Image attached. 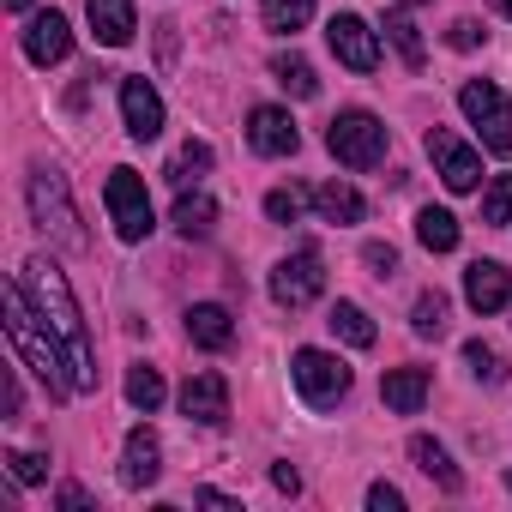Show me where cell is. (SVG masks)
<instances>
[{
  "mask_svg": "<svg viewBox=\"0 0 512 512\" xmlns=\"http://www.w3.org/2000/svg\"><path fill=\"white\" fill-rule=\"evenodd\" d=\"M163 398H169V386H163V374H157V368H145V362H139V368H133V374H127V404H133V410H145V416H151V410H157V404H163Z\"/></svg>",
  "mask_w": 512,
  "mask_h": 512,
  "instance_id": "27",
  "label": "cell"
},
{
  "mask_svg": "<svg viewBox=\"0 0 512 512\" xmlns=\"http://www.w3.org/2000/svg\"><path fill=\"white\" fill-rule=\"evenodd\" d=\"M0 308H7V338H13V350H19V362L43 380V392L61 404V398H73L79 386H73V362H67V350H61V338L49 332V320L37 314V302L25 296V284L13 278L7 284V296H0Z\"/></svg>",
  "mask_w": 512,
  "mask_h": 512,
  "instance_id": "2",
  "label": "cell"
},
{
  "mask_svg": "<svg viewBox=\"0 0 512 512\" xmlns=\"http://www.w3.org/2000/svg\"><path fill=\"white\" fill-rule=\"evenodd\" d=\"M326 151H332L344 169H374V163H386V121L368 115V109H344V115L326 127Z\"/></svg>",
  "mask_w": 512,
  "mask_h": 512,
  "instance_id": "4",
  "label": "cell"
},
{
  "mask_svg": "<svg viewBox=\"0 0 512 512\" xmlns=\"http://www.w3.org/2000/svg\"><path fill=\"white\" fill-rule=\"evenodd\" d=\"M458 109H464V121L482 133V151L512 157V103H506V91H500V85L470 79V85L458 91Z\"/></svg>",
  "mask_w": 512,
  "mask_h": 512,
  "instance_id": "6",
  "label": "cell"
},
{
  "mask_svg": "<svg viewBox=\"0 0 512 512\" xmlns=\"http://www.w3.org/2000/svg\"><path fill=\"white\" fill-rule=\"evenodd\" d=\"M410 458H416V470H422V476H434L446 494H458V488H464V476L452 470V458H446V446H440V440L416 434V440H410Z\"/></svg>",
  "mask_w": 512,
  "mask_h": 512,
  "instance_id": "21",
  "label": "cell"
},
{
  "mask_svg": "<svg viewBox=\"0 0 512 512\" xmlns=\"http://www.w3.org/2000/svg\"><path fill=\"white\" fill-rule=\"evenodd\" d=\"M506 488H512V470H506Z\"/></svg>",
  "mask_w": 512,
  "mask_h": 512,
  "instance_id": "45",
  "label": "cell"
},
{
  "mask_svg": "<svg viewBox=\"0 0 512 512\" xmlns=\"http://www.w3.org/2000/svg\"><path fill=\"white\" fill-rule=\"evenodd\" d=\"M428 157H434V175H440L452 193H470V187L482 181V157H476L452 127H434V133H428Z\"/></svg>",
  "mask_w": 512,
  "mask_h": 512,
  "instance_id": "9",
  "label": "cell"
},
{
  "mask_svg": "<svg viewBox=\"0 0 512 512\" xmlns=\"http://www.w3.org/2000/svg\"><path fill=\"white\" fill-rule=\"evenodd\" d=\"M211 223H217L211 193H187V187H181V199H175V229H181L187 241H199V235H211Z\"/></svg>",
  "mask_w": 512,
  "mask_h": 512,
  "instance_id": "22",
  "label": "cell"
},
{
  "mask_svg": "<svg viewBox=\"0 0 512 512\" xmlns=\"http://www.w3.org/2000/svg\"><path fill=\"white\" fill-rule=\"evenodd\" d=\"M0 404H7V416H19V404H25V386H19L13 368H7V386H0Z\"/></svg>",
  "mask_w": 512,
  "mask_h": 512,
  "instance_id": "38",
  "label": "cell"
},
{
  "mask_svg": "<svg viewBox=\"0 0 512 512\" xmlns=\"http://www.w3.org/2000/svg\"><path fill=\"white\" fill-rule=\"evenodd\" d=\"M416 241H422L428 253H452V247H458V217L440 211V205H428V211L416 217Z\"/></svg>",
  "mask_w": 512,
  "mask_h": 512,
  "instance_id": "24",
  "label": "cell"
},
{
  "mask_svg": "<svg viewBox=\"0 0 512 512\" xmlns=\"http://www.w3.org/2000/svg\"><path fill=\"white\" fill-rule=\"evenodd\" d=\"M308 19H314V0H266V31L278 37H296Z\"/></svg>",
  "mask_w": 512,
  "mask_h": 512,
  "instance_id": "28",
  "label": "cell"
},
{
  "mask_svg": "<svg viewBox=\"0 0 512 512\" xmlns=\"http://www.w3.org/2000/svg\"><path fill=\"white\" fill-rule=\"evenodd\" d=\"M13 470V482H25V488H37V482H49V458L43 452H19V446H7V458H0Z\"/></svg>",
  "mask_w": 512,
  "mask_h": 512,
  "instance_id": "33",
  "label": "cell"
},
{
  "mask_svg": "<svg viewBox=\"0 0 512 512\" xmlns=\"http://www.w3.org/2000/svg\"><path fill=\"white\" fill-rule=\"evenodd\" d=\"M464 302L488 320V314H500V308H512V272L500 266V260H476L470 272H464Z\"/></svg>",
  "mask_w": 512,
  "mask_h": 512,
  "instance_id": "15",
  "label": "cell"
},
{
  "mask_svg": "<svg viewBox=\"0 0 512 512\" xmlns=\"http://www.w3.org/2000/svg\"><path fill=\"white\" fill-rule=\"evenodd\" d=\"M464 362H470V374H476L482 386H500V380H506V356H500L494 344H482V338L464 344Z\"/></svg>",
  "mask_w": 512,
  "mask_h": 512,
  "instance_id": "30",
  "label": "cell"
},
{
  "mask_svg": "<svg viewBox=\"0 0 512 512\" xmlns=\"http://www.w3.org/2000/svg\"><path fill=\"white\" fill-rule=\"evenodd\" d=\"M314 211H320L326 223H362V217H368V199H362L350 181H320V187H314Z\"/></svg>",
  "mask_w": 512,
  "mask_h": 512,
  "instance_id": "20",
  "label": "cell"
},
{
  "mask_svg": "<svg viewBox=\"0 0 512 512\" xmlns=\"http://www.w3.org/2000/svg\"><path fill=\"white\" fill-rule=\"evenodd\" d=\"M157 476H163V446H157L151 428H133L127 434V452H121V482L127 488H151Z\"/></svg>",
  "mask_w": 512,
  "mask_h": 512,
  "instance_id": "17",
  "label": "cell"
},
{
  "mask_svg": "<svg viewBox=\"0 0 512 512\" xmlns=\"http://www.w3.org/2000/svg\"><path fill=\"white\" fill-rule=\"evenodd\" d=\"M272 488H278V494H302V476H296L290 464H272Z\"/></svg>",
  "mask_w": 512,
  "mask_h": 512,
  "instance_id": "39",
  "label": "cell"
},
{
  "mask_svg": "<svg viewBox=\"0 0 512 512\" xmlns=\"http://www.w3.org/2000/svg\"><path fill=\"white\" fill-rule=\"evenodd\" d=\"M193 500H199V506H217V512H235V500H229V494H217V488H199Z\"/></svg>",
  "mask_w": 512,
  "mask_h": 512,
  "instance_id": "41",
  "label": "cell"
},
{
  "mask_svg": "<svg viewBox=\"0 0 512 512\" xmlns=\"http://www.w3.org/2000/svg\"><path fill=\"white\" fill-rule=\"evenodd\" d=\"M103 205H109V223H115L121 241H145L157 229V211H151V193H145V175L139 169H109Z\"/></svg>",
  "mask_w": 512,
  "mask_h": 512,
  "instance_id": "5",
  "label": "cell"
},
{
  "mask_svg": "<svg viewBox=\"0 0 512 512\" xmlns=\"http://www.w3.org/2000/svg\"><path fill=\"white\" fill-rule=\"evenodd\" d=\"M494 13H500V19H512V0H494Z\"/></svg>",
  "mask_w": 512,
  "mask_h": 512,
  "instance_id": "43",
  "label": "cell"
},
{
  "mask_svg": "<svg viewBox=\"0 0 512 512\" xmlns=\"http://www.w3.org/2000/svg\"><path fill=\"white\" fill-rule=\"evenodd\" d=\"M31 223L55 241V247H67V253H79L85 247V229H79V205H73V193H67V175L61 169H31Z\"/></svg>",
  "mask_w": 512,
  "mask_h": 512,
  "instance_id": "3",
  "label": "cell"
},
{
  "mask_svg": "<svg viewBox=\"0 0 512 512\" xmlns=\"http://www.w3.org/2000/svg\"><path fill=\"white\" fill-rule=\"evenodd\" d=\"M247 145L260 151V157H296L302 151V133H296V121H290V109H253L247 115Z\"/></svg>",
  "mask_w": 512,
  "mask_h": 512,
  "instance_id": "12",
  "label": "cell"
},
{
  "mask_svg": "<svg viewBox=\"0 0 512 512\" xmlns=\"http://www.w3.org/2000/svg\"><path fill=\"white\" fill-rule=\"evenodd\" d=\"M181 416L187 422H199V428H223L229 422V380L223 374H187V386H181Z\"/></svg>",
  "mask_w": 512,
  "mask_h": 512,
  "instance_id": "11",
  "label": "cell"
},
{
  "mask_svg": "<svg viewBox=\"0 0 512 512\" xmlns=\"http://www.w3.org/2000/svg\"><path fill=\"white\" fill-rule=\"evenodd\" d=\"M121 121H127V133L139 145L163 133V97H157L151 79H121Z\"/></svg>",
  "mask_w": 512,
  "mask_h": 512,
  "instance_id": "14",
  "label": "cell"
},
{
  "mask_svg": "<svg viewBox=\"0 0 512 512\" xmlns=\"http://www.w3.org/2000/svg\"><path fill=\"white\" fill-rule=\"evenodd\" d=\"M187 338H193L199 350H229V344H235L229 308H223V302H193V308H187Z\"/></svg>",
  "mask_w": 512,
  "mask_h": 512,
  "instance_id": "18",
  "label": "cell"
},
{
  "mask_svg": "<svg viewBox=\"0 0 512 512\" xmlns=\"http://www.w3.org/2000/svg\"><path fill=\"white\" fill-rule=\"evenodd\" d=\"M482 223H512V175H494V187L482 193Z\"/></svg>",
  "mask_w": 512,
  "mask_h": 512,
  "instance_id": "34",
  "label": "cell"
},
{
  "mask_svg": "<svg viewBox=\"0 0 512 512\" xmlns=\"http://www.w3.org/2000/svg\"><path fill=\"white\" fill-rule=\"evenodd\" d=\"M398 7H422V0H398Z\"/></svg>",
  "mask_w": 512,
  "mask_h": 512,
  "instance_id": "44",
  "label": "cell"
},
{
  "mask_svg": "<svg viewBox=\"0 0 512 512\" xmlns=\"http://www.w3.org/2000/svg\"><path fill=\"white\" fill-rule=\"evenodd\" d=\"M380 392H386V410L392 416H416L428 404V368H392L380 380Z\"/></svg>",
  "mask_w": 512,
  "mask_h": 512,
  "instance_id": "19",
  "label": "cell"
},
{
  "mask_svg": "<svg viewBox=\"0 0 512 512\" xmlns=\"http://www.w3.org/2000/svg\"><path fill=\"white\" fill-rule=\"evenodd\" d=\"M290 380H296L302 404H314V410H332V404L350 398V368H344V356H332V350H296Z\"/></svg>",
  "mask_w": 512,
  "mask_h": 512,
  "instance_id": "7",
  "label": "cell"
},
{
  "mask_svg": "<svg viewBox=\"0 0 512 512\" xmlns=\"http://www.w3.org/2000/svg\"><path fill=\"white\" fill-rule=\"evenodd\" d=\"M326 326H332V332H338L350 350H368V344H374V320H368L356 302H338V308L326 314Z\"/></svg>",
  "mask_w": 512,
  "mask_h": 512,
  "instance_id": "25",
  "label": "cell"
},
{
  "mask_svg": "<svg viewBox=\"0 0 512 512\" xmlns=\"http://www.w3.org/2000/svg\"><path fill=\"white\" fill-rule=\"evenodd\" d=\"M25 55L37 61V67H55V61H67L73 55V25H67V13H31V25H25Z\"/></svg>",
  "mask_w": 512,
  "mask_h": 512,
  "instance_id": "13",
  "label": "cell"
},
{
  "mask_svg": "<svg viewBox=\"0 0 512 512\" xmlns=\"http://www.w3.org/2000/svg\"><path fill=\"white\" fill-rule=\"evenodd\" d=\"M368 506H374V512H404V494H398L392 482H374V488H368Z\"/></svg>",
  "mask_w": 512,
  "mask_h": 512,
  "instance_id": "37",
  "label": "cell"
},
{
  "mask_svg": "<svg viewBox=\"0 0 512 512\" xmlns=\"http://www.w3.org/2000/svg\"><path fill=\"white\" fill-rule=\"evenodd\" d=\"M482 37H488V31H482V25H476V19H458V25H452V31H446V43H452V49H476V43H482Z\"/></svg>",
  "mask_w": 512,
  "mask_h": 512,
  "instance_id": "36",
  "label": "cell"
},
{
  "mask_svg": "<svg viewBox=\"0 0 512 512\" xmlns=\"http://www.w3.org/2000/svg\"><path fill=\"white\" fill-rule=\"evenodd\" d=\"M7 13H31V0H7Z\"/></svg>",
  "mask_w": 512,
  "mask_h": 512,
  "instance_id": "42",
  "label": "cell"
},
{
  "mask_svg": "<svg viewBox=\"0 0 512 512\" xmlns=\"http://www.w3.org/2000/svg\"><path fill=\"white\" fill-rule=\"evenodd\" d=\"M410 326H416V338H440V332H446V296H440V290H422Z\"/></svg>",
  "mask_w": 512,
  "mask_h": 512,
  "instance_id": "32",
  "label": "cell"
},
{
  "mask_svg": "<svg viewBox=\"0 0 512 512\" xmlns=\"http://www.w3.org/2000/svg\"><path fill=\"white\" fill-rule=\"evenodd\" d=\"M386 37H392V49L404 55V67H422V61H428V49H422V37H416L410 13H386Z\"/></svg>",
  "mask_w": 512,
  "mask_h": 512,
  "instance_id": "29",
  "label": "cell"
},
{
  "mask_svg": "<svg viewBox=\"0 0 512 512\" xmlns=\"http://www.w3.org/2000/svg\"><path fill=\"white\" fill-rule=\"evenodd\" d=\"M326 43H332V55H338L350 73H374V67H380V37H374L356 13H338V19L326 25Z\"/></svg>",
  "mask_w": 512,
  "mask_h": 512,
  "instance_id": "10",
  "label": "cell"
},
{
  "mask_svg": "<svg viewBox=\"0 0 512 512\" xmlns=\"http://www.w3.org/2000/svg\"><path fill=\"white\" fill-rule=\"evenodd\" d=\"M61 506H67V512H85V506H91V494H85V488H73V482H67V488H61Z\"/></svg>",
  "mask_w": 512,
  "mask_h": 512,
  "instance_id": "40",
  "label": "cell"
},
{
  "mask_svg": "<svg viewBox=\"0 0 512 512\" xmlns=\"http://www.w3.org/2000/svg\"><path fill=\"white\" fill-rule=\"evenodd\" d=\"M320 290H326V260H320L314 241H302L290 260H278V272H272V302L302 314L308 302H320Z\"/></svg>",
  "mask_w": 512,
  "mask_h": 512,
  "instance_id": "8",
  "label": "cell"
},
{
  "mask_svg": "<svg viewBox=\"0 0 512 512\" xmlns=\"http://www.w3.org/2000/svg\"><path fill=\"white\" fill-rule=\"evenodd\" d=\"M272 79H278L290 97H302V103H308V97H320V79H314V67H308L296 49H290V55H272Z\"/></svg>",
  "mask_w": 512,
  "mask_h": 512,
  "instance_id": "23",
  "label": "cell"
},
{
  "mask_svg": "<svg viewBox=\"0 0 512 512\" xmlns=\"http://www.w3.org/2000/svg\"><path fill=\"white\" fill-rule=\"evenodd\" d=\"M85 13H91V31L103 49H127L133 31H139V13H133V0H85Z\"/></svg>",
  "mask_w": 512,
  "mask_h": 512,
  "instance_id": "16",
  "label": "cell"
},
{
  "mask_svg": "<svg viewBox=\"0 0 512 512\" xmlns=\"http://www.w3.org/2000/svg\"><path fill=\"white\" fill-rule=\"evenodd\" d=\"M308 205H314V193H302V187H272L266 193V217L272 223H302Z\"/></svg>",
  "mask_w": 512,
  "mask_h": 512,
  "instance_id": "31",
  "label": "cell"
},
{
  "mask_svg": "<svg viewBox=\"0 0 512 512\" xmlns=\"http://www.w3.org/2000/svg\"><path fill=\"white\" fill-rule=\"evenodd\" d=\"M205 169H211V145H205V139H187V145L169 157V169H163V175H169L175 187H187V181H199Z\"/></svg>",
  "mask_w": 512,
  "mask_h": 512,
  "instance_id": "26",
  "label": "cell"
},
{
  "mask_svg": "<svg viewBox=\"0 0 512 512\" xmlns=\"http://www.w3.org/2000/svg\"><path fill=\"white\" fill-rule=\"evenodd\" d=\"M19 284L37 302V314L49 320V332L61 338V350L73 362V386L79 392H97V350H91V332H85V314H79V296H73L67 272L55 260H25L19 266Z\"/></svg>",
  "mask_w": 512,
  "mask_h": 512,
  "instance_id": "1",
  "label": "cell"
},
{
  "mask_svg": "<svg viewBox=\"0 0 512 512\" xmlns=\"http://www.w3.org/2000/svg\"><path fill=\"white\" fill-rule=\"evenodd\" d=\"M362 260H368V272H374V278H392V272H398L392 241H368V247H362Z\"/></svg>",
  "mask_w": 512,
  "mask_h": 512,
  "instance_id": "35",
  "label": "cell"
}]
</instances>
